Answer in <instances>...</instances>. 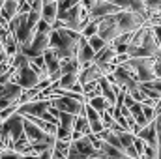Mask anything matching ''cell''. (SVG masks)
<instances>
[{
	"label": "cell",
	"instance_id": "cell-1",
	"mask_svg": "<svg viewBox=\"0 0 161 159\" xmlns=\"http://www.w3.org/2000/svg\"><path fill=\"white\" fill-rule=\"evenodd\" d=\"M82 36L79 32H73L69 28H60V30H51L49 34V49L54 51L58 60L66 58H75L82 45Z\"/></svg>",
	"mask_w": 161,
	"mask_h": 159
},
{
	"label": "cell",
	"instance_id": "cell-2",
	"mask_svg": "<svg viewBox=\"0 0 161 159\" xmlns=\"http://www.w3.org/2000/svg\"><path fill=\"white\" fill-rule=\"evenodd\" d=\"M51 25L49 23H45V21H40L38 23V34H36V38L32 40V43L21 52V54H25L28 60L30 58H36V56H43V52L49 49V34H51Z\"/></svg>",
	"mask_w": 161,
	"mask_h": 159
},
{
	"label": "cell",
	"instance_id": "cell-3",
	"mask_svg": "<svg viewBox=\"0 0 161 159\" xmlns=\"http://www.w3.org/2000/svg\"><path fill=\"white\" fill-rule=\"evenodd\" d=\"M125 66H129L133 69L135 77L141 84L158 79V75H156V58H129L125 62Z\"/></svg>",
	"mask_w": 161,
	"mask_h": 159
},
{
	"label": "cell",
	"instance_id": "cell-4",
	"mask_svg": "<svg viewBox=\"0 0 161 159\" xmlns=\"http://www.w3.org/2000/svg\"><path fill=\"white\" fill-rule=\"evenodd\" d=\"M114 21L118 25L120 34H133L146 25V19L135 11H120L114 15Z\"/></svg>",
	"mask_w": 161,
	"mask_h": 159
},
{
	"label": "cell",
	"instance_id": "cell-5",
	"mask_svg": "<svg viewBox=\"0 0 161 159\" xmlns=\"http://www.w3.org/2000/svg\"><path fill=\"white\" fill-rule=\"evenodd\" d=\"M2 129L6 131V135L9 139V144H11V150H13V144L25 137V116L15 112L13 116H9L8 120L2 122Z\"/></svg>",
	"mask_w": 161,
	"mask_h": 159
},
{
	"label": "cell",
	"instance_id": "cell-6",
	"mask_svg": "<svg viewBox=\"0 0 161 159\" xmlns=\"http://www.w3.org/2000/svg\"><path fill=\"white\" fill-rule=\"evenodd\" d=\"M53 101V107L60 112H69L73 116H82L84 114V107L86 103H79L77 99L73 97H68V96H53L49 97Z\"/></svg>",
	"mask_w": 161,
	"mask_h": 159
},
{
	"label": "cell",
	"instance_id": "cell-7",
	"mask_svg": "<svg viewBox=\"0 0 161 159\" xmlns=\"http://www.w3.org/2000/svg\"><path fill=\"white\" fill-rule=\"evenodd\" d=\"M51 107H53L51 99H34V101L25 103V105H19L17 112L25 118H43V114L49 112Z\"/></svg>",
	"mask_w": 161,
	"mask_h": 159
},
{
	"label": "cell",
	"instance_id": "cell-8",
	"mask_svg": "<svg viewBox=\"0 0 161 159\" xmlns=\"http://www.w3.org/2000/svg\"><path fill=\"white\" fill-rule=\"evenodd\" d=\"M97 36L105 41L107 45H111L114 40H118L122 36L120 30H118V25H116V21H114V15L103 17V19L97 21Z\"/></svg>",
	"mask_w": 161,
	"mask_h": 159
},
{
	"label": "cell",
	"instance_id": "cell-9",
	"mask_svg": "<svg viewBox=\"0 0 161 159\" xmlns=\"http://www.w3.org/2000/svg\"><path fill=\"white\" fill-rule=\"evenodd\" d=\"M13 82H15V84H19L23 90H32V88H36V86L41 82V79L38 77V73L30 68V64H26L25 68H21V69H19V73L15 75Z\"/></svg>",
	"mask_w": 161,
	"mask_h": 159
},
{
	"label": "cell",
	"instance_id": "cell-10",
	"mask_svg": "<svg viewBox=\"0 0 161 159\" xmlns=\"http://www.w3.org/2000/svg\"><path fill=\"white\" fill-rule=\"evenodd\" d=\"M120 11H124L120 6H116V4H113V2L97 0L96 6L88 11V17H90V21H99V19H103V17H111V15H116V13H120Z\"/></svg>",
	"mask_w": 161,
	"mask_h": 159
},
{
	"label": "cell",
	"instance_id": "cell-11",
	"mask_svg": "<svg viewBox=\"0 0 161 159\" xmlns=\"http://www.w3.org/2000/svg\"><path fill=\"white\" fill-rule=\"evenodd\" d=\"M23 92H25V90H23L19 84H15L13 80H11V82H4V84H0V101H4V103H8V105L19 103Z\"/></svg>",
	"mask_w": 161,
	"mask_h": 159
},
{
	"label": "cell",
	"instance_id": "cell-12",
	"mask_svg": "<svg viewBox=\"0 0 161 159\" xmlns=\"http://www.w3.org/2000/svg\"><path fill=\"white\" fill-rule=\"evenodd\" d=\"M101 77H103L101 68H99L96 62H92V64H88V66H84V68L80 69L79 84H80V86H86V84H90V82H97Z\"/></svg>",
	"mask_w": 161,
	"mask_h": 159
},
{
	"label": "cell",
	"instance_id": "cell-13",
	"mask_svg": "<svg viewBox=\"0 0 161 159\" xmlns=\"http://www.w3.org/2000/svg\"><path fill=\"white\" fill-rule=\"evenodd\" d=\"M43 60H45V66H47V69H49V79L53 80V82L60 80V77H62V71H60V60L56 58L54 51L47 49V51L43 52Z\"/></svg>",
	"mask_w": 161,
	"mask_h": 159
},
{
	"label": "cell",
	"instance_id": "cell-14",
	"mask_svg": "<svg viewBox=\"0 0 161 159\" xmlns=\"http://www.w3.org/2000/svg\"><path fill=\"white\" fill-rule=\"evenodd\" d=\"M84 116H86L88 123H90L92 135H99V133H103V131H105V125H103L101 114H99L96 109H92L88 103H86V107H84Z\"/></svg>",
	"mask_w": 161,
	"mask_h": 159
},
{
	"label": "cell",
	"instance_id": "cell-15",
	"mask_svg": "<svg viewBox=\"0 0 161 159\" xmlns=\"http://www.w3.org/2000/svg\"><path fill=\"white\" fill-rule=\"evenodd\" d=\"M137 137L142 139V140L146 142V146L158 150V125H156V122H152V123H148L146 127H142V129L137 133Z\"/></svg>",
	"mask_w": 161,
	"mask_h": 159
},
{
	"label": "cell",
	"instance_id": "cell-16",
	"mask_svg": "<svg viewBox=\"0 0 161 159\" xmlns=\"http://www.w3.org/2000/svg\"><path fill=\"white\" fill-rule=\"evenodd\" d=\"M94 58H96V51L88 45V40L84 38V40H82V45H80V49H79V52H77V60H79L80 68H84V66L92 64V62H94Z\"/></svg>",
	"mask_w": 161,
	"mask_h": 159
},
{
	"label": "cell",
	"instance_id": "cell-17",
	"mask_svg": "<svg viewBox=\"0 0 161 159\" xmlns=\"http://www.w3.org/2000/svg\"><path fill=\"white\" fill-rule=\"evenodd\" d=\"M116 49L113 47V45H107L105 49H101L99 52H96V58H94V62L96 64H113L114 62V58H116Z\"/></svg>",
	"mask_w": 161,
	"mask_h": 159
},
{
	"label": "cell",
	"instance_id": "cell-18",
	"mask_svg": "<svg viewBox=\"0 0 161 159\" xmlns=\"http://www.w3.org/2000/svg\"><path fill=\"white\" fill-rule=\"evenodd\" d=\"M58 19V2H53V4H45L43 6V15H41V21L49 23L51 26L56 23Z\"/></svg>",
	"mask_w": 161,
	"mask_h": 159
},
{
	"label": "cell",
	"instance_id": "cell-19",
	"mask_svg": "<svg viewBox=\"0 0 161 159\" xmlns=\"http://www.w3.org/2000/svg\"><path fill=\"white\" fill-rule=\"evenodd\" d=\"M0 15H2L8 23H9L13 17H17V15H19V0H6V4H4Z\"/></svg>",
	"mask_w": 161,
	"mask_h": 159
},
{
	"label": "cell",
	"instance_id": "cell-20",
	"mask_svg": "<svg viewBox=\"0 0 161 159\" xmlns=\"http://www.w3.org/2000/svg\"><path fill=\"white\" fill-rule=\"evenodd\" d=\"M80 69H82V68H80L77 56H75V58L60 60V71H62V75H68V73H80Z\"/></svg>",
	"mask_w": 161,
	"mask_h": 159
},
{
	"label": "cell",
	"instance_id": "cell-21",
	"mask_svg": "<svg viewBox=\"0 0 161 159\" xmlns=\"http://www.w3.org/2000/svg\"><path fill=\"white\" fill-rule=\"evenodd\" d=\"M88 105L92 107V109H96L99 114H103V112H107V111H113V107L109 105V101L103 97V96H97V97H92L90 101H88Z\"/></svg>",
	"mask_w": 161,
	"mask_h": 159
},
{
	"label": "cell",
	"instance_id": "cell-22",
	"mask_svg": "<svg viewBox=\"0 0 161 159\" xmlns=\"http://www.w3.org/2000/svg\"><path fill=\"white\" fill-rule=\"evenodd\" d=\"M73 131L80 133L82 137H88V135H92L90 123H88V120H86V116H84V114H82V116H77V120H75V129H73Z\"/></svg>",
	"mask_w": 161,
	"mask_h": 159
},
{
	"label": "cell",
	"instance_id": "cell-23",
	"mask_svg": "<svg viewBox=\"0 0 161 159\" xmlns=\"http://www.w3.org/2000/svg\"><path fill=\"white\" fill-rule=\"evenodd\" d=\"M116 135H118L122 146H124V154H125L127 148H133V142H135V135L133 133H129V131H118Z\"/></svg>",
	"mask_w": 161,
	"mask_h": 159
},
{
	"label": "cell",
	"instance_id": "cell-24",
	"mask_svg": "<svg viewBox=\"0 0 161 159\" xmlns=\"http://www.w3.org/2000/svg\"><path fill=\"white\" fill-rule=\"evenodd\" d=\"M77 4H80V0H58V15L69 11V9L75 8Z\"/></svg>",
	"mask_w": 161,
	"mask_h": 159
},
{
	"label": "cell",
	"instance_id": "cell-25",
	"mask_svg": "<svg viewBox=\"0 0 161 159\" xmlns=\"http://www.w3.org/2000/svg\"><path fill=\"white\" fill-rule=\"evenodd\" d=\"M80 36L82 38H92V36H97V21H90L86 26H84V30L80 32Z\"/></svg>",
	"mask_w": 161,
	"mask_h": 159
},
{
	"label": "cell",
	"instance_id": "cell-26",
	"mask_svg": "<svg viewBox=\"0 0 161 159\" xmlns=\"http://www.w3.org/2000/svg\"><path fill=\"white\" fill-rule=\"evenodd\" d=\"M26 19V15H17V17H13L9 23H8V30L11 32V34H17V30H19V26H21V23Z\"/></svg>",
	"mask_w": 161,
	"mask_h": 159
},
{
	"label": "cell",
	"instance_id": "cell-27",
	"mask_svg": "<svg viewBox=\"0 0 161 159\" xmlns=\"http://www.w3.org/2000/svg\"><path fill=\"white\" fill-rule=\"evenodd\" d=\"M88 45H90L96 52H99L101 49H105V47H107V43L101 40L99 36H92V38H88Z\"/></svg>",
	"mask_w": 161,
	"mask_h": 159
},
{
	"label": "cell",
	"instance_id": "cell-28",
	"mask_svg": "<svg viewBox=\"0 0 161 159\" xmlns=\"http://www.w3.org/2000/svg\"><path fill=\"white\" fill-rule=\"evenodd\" d=\"M133 146H135L137 154H139V156H141V159H142V156H144V152H146V142H144L142 139L135 137V142H133Z\"/></svg>",
	"mask_w": 161,
	"mask_h": 159
},
{
	"label": "cell",
	"instance_id": "cell-29",
	"mask_svg": "<svg viewBox=\"0 0 161 159\" xmlns=\"http://www.w3.org/2000/svg\"><path fill=\"white\" fill-rule=\"evenodd\" d=\"M142 112H144V116H146V120L152 123V122H156V109L154 107H148V105H142Z\"/></svg>",
	"mask_w": 161,
	"mask_h": 159
},
{
	"label": "cell",
	"instance_id": "cell-30",
	"mask_svg": "<svg viewBox=\"0 0 161 159\" xmlns=\"http://www.w3.org/2000/svg\"><path fill=\"white\" fill-rule=\"evenodd\" d=\"M144 86H146V88H152V90H156V92L161 96V79L150 80V82H144Z\"/></svg>",
	"mask_w": 161,
	"mask_h": 159
},
{
	"label": "cell",
	"instance_id": "cell-31",
	"mask_svg": "<svg viewBox=\"0 0 161 159\" xmlns=\"http://www.w3.org/2000/svg\"><path fill=\"white\" fill-rule=\"evenodd\" d=\"M152 30H154V36H156L158 45L161 47V25H158V26H152Z\"/></svg>",
	"mask_w": 161,
	"mask_h": 159
},
{
	"label": "cell",
	"instance_id": "cell-32",
	"mask_svg": "<svg viewBox=\"0 0 161 159\" xmlns=\"http://www.w3.org/2000/svg\"><path fill=\"white\" fill-rule=\"evenodd\" d=\"M53 159H66V156H62L58 152H53Z\"/></svg>",
	"mask_w": 161,
	"mask_h": 159
},
{
	"label": "cell",
	"instance_id": "cell-33",
	"mask_svg": "<svg viewBox=\"0 0 161 159\" xmlns=\"http://www.w3.org/2000/svg\"><path fill=\"white\" fill-rule=\"evenodd\" d=\"M161 114V99L158 101V105H156V116H159Z\"/></svg>",
	"mask_w": 161,
	"mask_h": 159
},
{
	"label": "cell",
	"instance_id": "cell-34",
	"mask_svg": "<svg viewBox=\"0 0 161 159\" xmlns=\"http://www.w3.org/2000/svg\"><path fill=\"white\" fill-rule=\"evenodd\" d=\"M53 2H58V0H43V6L45 4H53Z\"/></svg>",
	"mask_w": 161,
	"mask_h": 159
},
{
	"label": "cell",
	"instance_id": "cell-35",
	"mask_svg": "<svg viewBox=\"0 0 161 159\" xmlns=\"http://www.w3.org/2000/svg\"><path fill=\"white\" fill-rule=\"evenodd\" d=\"M4 4H6V0H0V11H2V8H4Z\"/></svg>",
	"mask_w": 161,
	"mask_h": 159
},
{
	"label": "cell",
	"instance_id": "cell-36",
	"mask_svg": "<svg viewBox=\"0 0 161 159\" xmlns=\"http://www.w3.org/2000/svg\"><path fill=\"white\" fill-rule=\"evenodd\" d=\"M0 123H2V120H0Z\"/></svg>",
	"mask_w": 161,
	"mask_h": 159
},
{
	"label": "cell",
	"instance_id": "cell-37",
	"mask_svg": "<svg viewBox=\"0 0 161 159\" xmlns=\"http://www.w3.org/2000/svg\"><path fill=\"white\" fill-rule=\"evenodd\" d=\"M0 154H2V152H0Z\"/></svg>",
	"mask_w": 161,
	"mask_h": 159
}]
</instances>
